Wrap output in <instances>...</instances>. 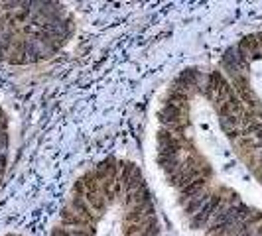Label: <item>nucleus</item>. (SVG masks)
<instances>
[{
	"instance_id": "f257e3e1",
	"label": "nucleus",
	"mask_w": 262,
	"mask_h": 236,
	"mask_svg": "<svg viewBox=\"0 0 262 236\" xmlns=\"http://www.w3.org/2000/svg\"><path fill=\"white\" fill-rule=\"evenodd\" d=\"M146 138L150 181L187 234L262 236V168L236 157L211 110H170Z\"/></svg>"
},
{
	"instance_id": "f03ea898",
	"label": "nucleus",
	"mask_w": 262,
	"mask_h": 236,
	"mask_svg": "<svg viewBox=\"0 0 262 236\" xmlns=\"http://www.w3.org/2000/svg\"><path fill=\"white\" fill-rule=\"evenodd\" d=\"M75 32L77 20L61 2L0 0V63L32 65L53 59Z\"/></svg>"
},
{
	"instance_id": "7ed1b4c3",
	"label": "nucleus",
	"mask_w": 262,
	"mask_h": 236,
	"mask_svg": "<svg viewBox=\"0 0 262 236\" xmlns=\"http://www.w3.org/2000/svg\"><path fill=\"white\" fill-rule=\"evenodd\" d=\"M227 87V106L238 132L262 146V32L231 43L215 63Z\"/></svg>"
},
{
	"instance_id": "20e7f679",
	"label": "nucleus",
	"mask_w": 262,
	"mask_h": 236,
	"mask_svg": "<svg viewBox=\"0 0 262 236\" xmlns=\"http://www.w3.org/2000/svg\"><path fill=\"white\" fill-rule=\"evenodd\" d=\"M2 236H20V234H14V232H6V234H2Z\"/></svg>"
}]
</instances>
